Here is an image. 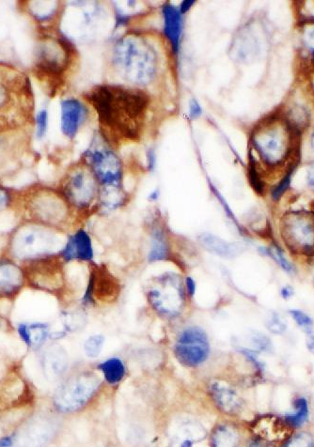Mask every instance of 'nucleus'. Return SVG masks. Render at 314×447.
<instances>
[{
	"label": "nucleus",
	"mask_w": 314,
	"mask_h": 447,
	"mask_svg": "<svg viewBox=\"0 0 314 447\" xmlns=\"http://www.w3.org/2000/svg\"><path fill=\"white\" fill-rule=\"evenodd\" d=\"M31 93L20 73L0 65V131L20 126L31 111Z\"/></svg>",
	"instance_id": "3"
},
{
	"label": "nucleus",
	"mask_w": 314,
	"mask_h": 447,
	"mask_svg": "<svg viewBox=\"0 0 314 447\" xmlns=\"http://www.w3.org/2000/svg\"><path fill=\"white\" fill-rule=\"evenodd\" d=\"M94 255L91 237L85 230L80 229L67 241L59 256L64 262H89L94 259Z\"/></svg>",
	"instance_id": "18"
},
{
	"label": "nucleus",
	"mask_w": 314,
	"mask_h": 447,
	"mask_svg": "<svg viewBox=\"0 0 314 447\" xmlns=\"http://www.w3.org/2000/svg\"><path fill=\"white\" fill-rule=\"evenodd\" d=\"M100 370L104 374L107 383L115 384L120 383L126 375V367L119 358H110L100 365Z\"/></svg>",
	"instance_id": "27"
},
{
	"label": "nucleus",
	"mask_w": 314,
	"mask_h": 447,
	"mask_svg": "<svg viewBox=\"0 0 314 447\" xmlns=\"http://www.w3.org/2000/svg\"><path fill=\"white\" fill-rule=\"evenodd\" d=\"M29 213L38 223L43 226H56L67 218V202L50 191H40L29 202Z\"/></svg>",
	"instance_id": "13"
},
{
	"label": "nucleus",
	"mask_w": 314,
	"mask_h": 447,
	"mask_svg": "<svg viewBox=\"0 0 314 447\" xmlns=\"http://www.w3.org/2000/svg\"><path fill=\"white\" fill-rule=\"evenodd\" d=\"M85 156L87 164L93 170L102 188L121 187L123 165L120 157L100 134L91 142Z\"/></svg>",
	"instance_id": "6"
},
{
	"label": "nucleus",
	"mask_w": 314,
	"mask_h": 447,
	"mask_svg": "<svg viewBox=\"0 0 314 447\" xmlns=\"http://www.w3.org/2000/svg\"><path fill=\"white\" fill-rule=\"evenodd\" d=\"M211 395L218 407L227 414H237L242 408L243 402L239 395L231 387L219 381L211 384Z\"/></svg>",
	"instance_id": "22"
},
{
	"label": "nucleus",
	"mask_w": 314,
	"mask_h": 447,
	"mask_svg": "<svg viewBox=\"0 0 314 447\" xmlns=\"http://www.w3.org/2000/svg\"><path fill=\"white\" fill-rule=\"evenodd\" d=\"M105 338L101 335H91L86 340L84 344V351H85L86 356L89 358H96L99 356L100 352L102 351L103 346H104Z\"/></svg>",
	"instance_id": "29"
},
{
	"label": "nucleus",
	"mask_w": 314,
	"mask_h": 447,
	"mask_svg": "<svg viewBox=\"0 0 314 447\" xmlns=\"http://www.w3.org/2000/svg\"><path fill=\"white\" fill-rule=\"evenodd\" d=\"M87 101L97 114L100 135L113 149L142 137L151 98L139 88L99 85L86 94Z\"/></svg>",
	"instance_id": "1"
},
{
	"label": "nucleus",
	"mask_w": 314,
	"mask_h": 447,
	"mask_svg": "<svg viewBox=\"0 0 314 447\" xmlns=\"http://www.w3.org/2000/svg\"><path fill=\"white\" fill-rule=\"evenodd\" d=\"M293 289L290 288V287H285L281 291V295H283L284 299H289L290 297L293 296Z\"/></svg>",
	"instance_id": "42"
},
{
	"label": "nucleus",
	"mask_w": 314,
	"mask_h": 447,
	"mask_svg": "<svg viewBox=\"0 0 314 447\" xmlns=\"http://www.w3.org/2000/svg\"><path fill=\"white\" fill-rule=\"evenodd\" d=\"M199 242L208 252L224 259H232L245 250V246L242 243L226 242L212 233L200 234Z\"/></svg>",
	"instance_id": "21"
},
{
	"label": "nucleus",
	"mask_w": 314,
	"mask_h": 447,
	"mask_svg": "<svg viewBox=\"0 0 314 447\" xmlns=\"http://www.w3.org/2000/svg\"><path fill=\"white\" fill-rule=\"evenodd\" d=\"M64 324L69 330H75L82 326L83 318L80 314H68L64 316Z\"/></svg>",
	"instance_id": "34"
},
{
	"label": "nucleus",
	"mask_w": 314,
	"mask_h": 447,
	"mask_svg": "<svg viewBox=\"0 0 314 447\" xmlns=\"http://www.w3.org/2000/svg\"><path fill=\"white\" fill-rule=\"evenodd\" d=\"M267 327L270 332L276 335H281L286 331V324H284L283 319L277 314H274V315L268 318Z\"/></svg>",
	"instance_id": "33"
},
{
	"label": "nucleus",
	"mask_w": 314,
	"mask_h": 447,
	"mask_svg": "<svg viewBox=\"0 0 314 447\" xmlns=\"http://www.w3.org/2000/svg\"><path fill=\"white\" fill-rule=\"evenodd\" d=\"M176 358L186 367L194 368L207 361L210 343L207 333L197 326L186 328L175 344Z\"/></svg>",
	"instance_id": "11"
},
{
	"label": "nucleus",
	"mask_w": 314,
	"mask_h": 447,
	"mask_svg": "<svg viewBox=\"0 0 314 447\" xmlns=\"http://www.w3.org/2000/svg\"><path fill=\"white\" fill-rule=\"evenodd\" d=\"M24 272L26 281L29 285L48 292L56 291L61 288L63 275L61 262L59 257L50 255L29 262Z\"/></svg>",
	"instance_id": "12"
},
{
	"label": "nucleus",
	"mask_w": 314,
	"mask_h": 447,
	"mask_svg": "<svg viewBox=\"0 0 314 447\" xmlns=\"http://www.w3.org/2000/svg\"><path fill=\"white\" fill-rule=\"evenodd\" d=\"M283 447H314V438L308 432H301L290 437Z\"/></svg>",
	"instance_id": "31"
},
{
	"label": "nucleus",
	"mask_w": 314,
	"mask_h": 447,
	"mask_svg": "<svg viewBox=\"0 0 314 447\" xmlns=\"http://www.w3.org/2000/svg\"><path fill=\"white\" fill-rule=\"evenodd\" d=\"M18 334L29 347H40L47 340L50 326L40 322L23 324L19 325Z\"/></svg>",
	"instance_id": "23"
},
{
	"label": "nucleus",
	"mask_w": 314,
	"mask_h": 447,
	"mask_svg": "<svg viewBox=\"0 0 314 447\" xmlns=\"http://www.w3.org/2000/svg\"><path fill=\"white\" fill-rule=\"evenodd\" d=\"M99 384V379L94 374H78L59 387L54 397V404L64 413L80 410L93 397Z\"/></svg>",
	"instance_id": "9"
},
{
	"label": "nucleus",
	"mask_w": 314,
	"mask_h": 447,
	"mask_svg": "<svg viewBox=\"0 0 314 447\" xmlns=\"http://www.w3.org/2000/svg\"><path fill=\"white\" fill-rule=\"evenodd\" d=\"M294 132L286 123L265 120L254 129L251 143L264 164L275 166L285 161L293 151Z\"/></svg>",
	"instance_id": "4"
},
{
	"label": "nucleus",
	"mask_w": 314,
	"mask_h": 447,
	"mask_svg": "<svg viewBox=\"0 0 314 447\" xmlns=\"http://www.w3.org/2000/svg\"><path fill=\"white\" fill-rule=\"evenodd\" d=\"M37 135L42 137L45 135L47 128V112L45 110L40 111L37 115Z\"/></svg>",
	"instance_id": "35"
},
{
	"label": "nucleus",
	"mask_w": 314,
	"mask_h": 447,
	"mask_svg": "<svg viewBox=\"0 0 314 447\" xmlns=\"http://www.w3.org/2000/svg\"><path fill=\"white\" fill-rule=\"evenodd\" d=\"M308 340H307V347L308 349V351L311 352H313L314 354V334L308 335Z\"/></svg>",
	"instance_id": "43"
},
{
	"label": "nucleus",
	"mask_w": 314,
	"mask_h": 447,
	"mask_svg": "<svg viewBox=\"0 0 314 447\" xmlns=\"http://www.w3.org/2000/svg\"><path fill=\"white\" fill-rule=\"evenodd\" d=\"M157 197H158V193H157V191H156L151 195L150 199L154 200V199H157Z\"/></svg>",
	"instance_id": "44"
},
{
	"label": "nucleus",
	"mask_w": 314,
	"mask_h": 447,
	"mask_svg": "<svg viewBox=\"0 0 314 447\" xmlns=\"http://www.w3.org/2000/svg\"><path fill=\"white\" fill-rule=\"evenodd\" d=\"M13 444H15V440L12 436H6L0 440V447H13Z\"/></svg>",
	"instance_id": "40"
},
{
	"label": "nucleus",
	"mask_w": 314,
	"mask_h": 447,
	"mask_svg": "<svg viewBox=\"0 0 314 447\" xmlns=\"http://www.w3.org/2000/svg\"><path fill=\"white\" fill-rule=\"evenodd\" d=\"M42 363L47 377L55 380L68 368V354L61 346H50L43 352Z\"/></svg>",
	"instance_id": "20"
},
{
	"label": "nucleus",
	"mask_w": 314,
	"mask_h": 447,
	"mask_svg": "<svg viewBox=\"0 0 314 447\" xmlns=\"http://www.w3.org/2000/svg\"><path fill=\"white\" fill-rule=\"evenodd\" d=\"M251 429L259 440L274 443L285 441L291 437L293 427H290L288 423L281 417L264 416L254 420Z\"/></svg>",
	"instance_id": "15"
},
{
	"label": "nucleus",
	"mask_w": 314,
	"mask_h": 447,
	"mask_svg": "<svg viewBox=\"0 0 314 447\" xmlns=\"http://www.w3.org/2000/svg\"><path fill=\"white\" fill-rule=\"evenodd\" d=\"M195 3H196V1H194V0H186V1L182 2L179 9H180V12L184 15V13L188 12Z\"/></svg>",
	"instance_id": "39"
},
{
	"label": "nucleus",
	"mask_w": 314,
	"mask_h": 447,
	"mask_svg": "<svg viewBox=\"0 0 314 447\" xmlns=\"http://www.w3.org/2000/svg\"><path fill=\"white\" fill-rule=\"evenodd\" d=\"M164 35L172 46L173 53L177 54L180 50L181 37L183 33V13L180 9L172 4H165L163 10Z\"/></svg>",
	"instance_id": "19"
},
{
	"label": "nucleus",
	"mask_w": 314,
	"mask_h": 447,
	"mask_svg": "<svg viewBox=\"0 0 314 447\" xmlns=\"http://www.w3.org/2000/svg\"><path fill=\"white\" fill-rule=\"evenodd\" d=\"M248 447H270V446H268L267 441H264L262 440H259V439H256V440H253V441H251Z\"/></svg>",
	"instance_id": "41"
},
{
	"label": "nucleus",
	"mask_w": 314,
	"mask_h": 447,
	"mask_svg": "<svg viewBox=\"0 0 314 447\" xmlns=\"http://www.w3.org/2000/svg\"><path fill=\"white\" fill-rule=\"evenodd\" d=\"M88 116V108L77 99L61 103V131L65 137L74 138Z\"/></svg>",
	"instance_id": "17"
},
{
	"label": "nucleus",
	"mask_w": 314,
	"mask_h": 447,
	"mask_svg": "<svg viewBox=\"0 0 314 447\" xmlns=\"http://www.w3.org/2000/svg\"><path fill=\"white\" fill-rule=\"evenodd\" d=\"M98 181L86 162L67 173L62 185L65 199L75 207L88 208L99 194Z\"/></svg>",
	"instance_id": "10"
},
{
	"label": "nucleus",
	"mask_w": 314,
	"mask_h": 447,
	"mask_svg": "<svg viewBox=\"0 0 314 447\" xmlns=\"http://www.w3.org/2000/svg\"><path fill=\"white\" fill-rule=\"evenodd\" d=\"M52 230L40 224H26L17 227L10 238L9 250L15 259L31 262L50 256L57 245Z\"/></svg>",
	"instance_id": "5"
},
{
	"label": "nucleus",
	"mask_w": 314,
	"mask_h": 447,
	"mask_svg": "<svg viewBox=\"0 0 314 447\" xmlns=\"http://www.w3.org/2000/svg\"><path fill=\"white\" fill-rule=\"evenodd\" d=\"M147 295L151 308L159 315L172 318L183 310L185 291L182 281L174 273L158 276L151 284Z\"/></svg>",
	"instance_id": "8"
},
{
	"label": "nucleus",
	"mask_w": 314,
	"mask_h": 447,
	"mask_svg": "<svg viewBox=\"0 0 314 447\" xmlns=\"http://www.w3.org/2000/svg\"><path fill=\"white\" fill-rule=\"evenodd\" d=\"M308 417V405L307 400L304 397L297 398L294 402L293 413L286 414L283 417L284 420L290 427L296 429V427H301Z\"/></svg>",
	"instance_id": "28"
},
{
	"label": "nucleus",
	"mask_w": 314,
	"mask_h": 447,
	"mask_svg": "<svg viewBox=\"0 0 314 447\" xmlns=\"http://www.w3.org/2000/svg\"><path fill=\"white\" fill-rule=\"evenodd\" d=\"M25 283L24 269L12 259H0V299H13Z\"/></svg>",
	"instance_id": "16"
},
{
	"label": "nucleus",
	"mask_w": 314,
	"mask_h": 447,
	"mask_svg": "<svg viewBox=\"0 0 314 447\" xmlns=\"http://www.w3.org/2000/svg\"><path fill=\"white\" fill-rule=\"evenodd\" d=\"M186 287L188 294L190 295V296H194L195 292H196V282L194 281V279L192 278H186Z\"/></svg>",
	"instance_id": "38"
},
{
	"label": "nucleus",
	"mask_w": 314,
	"mask_h": 447,
	"mask_svg": "<svg viewBox=\"0 0 314 447\" xmlns=\"http://www.w3.org/2000/svg\"><path fill=\"white\" fill-rule=\"evenodd\" d=\"M267 252L285 272L289 273H294V269L293 265L290 264V262L286 259L285 256H284L283 251H281L280 248H277V246L271 245L269 248H267Z\"/></svg>",
	"instance_id": "30"
},
{
	"label": "nucleus",
	"mask_w": 314,
	"mask_h": 447,
	"mask_svg": "<svg viewBox=\"0 0 314 447\" xmlns=\"http://www.w3.org/2000/svg\"><path fill=\"white\" fill-rule=\"evenodd\" d=\"M239 434L237 430L228 425L216 427L212 438L213 447H237Z\"/></svg>",
	"instance_id": "25"
},
{
	"label": "nucleus",
	"mask_w": 314,
	"mask_h": 447,
	"mask_svg": "<svg viewBox=\"0 0 314 447\" xmlns=\"http://www.w3.org/2000/svg\"><path fill=\"white\" fill-rule=\"evenodd\" d=\"M290 314H291L292 317H293L294 321L297 322V324L301 328L306 334H313V319L307 315V314H305L300 310H291L290 311Z\"/></svg>",
	"instance_id": "32"
},
{
	"label": "nucleus",
	"mask_w": 314,
	"mask_h": 447,
	"mask_svg": "<svg viewBox=\"0 0 314 447\" xmlns=\"http://www.w3.org/2000/svg\"><path fill=\"white\" fill-rule=\"evenodd\" d=\"M189 109H190V118L195 119L199 118L200 114H202V107H200V105L197 104V101L192 100L190 104H189Z\"/></svg>",
	"instance_id": "37"
},
{
	"label": "nucleus",
	"mask_w": 314,
	"mask_h": 447,
	"mask_svg": "<svg viewBox=\"0 0 314 447\" xmlns=\"http://www.w3.org/2000/svg\"><path fill=\"white\" fill-rule=\"evenodd\" d=\"M71 61L70 47L64 40L47 39L43 40L38 54L37 67L40 72L51 77H61Z\"/></svg>",
	"instance_id": "14"
},
{
	"label": "nucleus",
	"mask_w": 314,
	"mask_h": 447,
	"mask_svg": "<svg viewBox=\"0 0 314 447\" xmlns=\"http://www.w3.org/2000/svg\"><path fill=\"white\" fill-rule=\"evenodd\" d=\"M169 243L165 236L163 230L154 229L151 236V248L149 253V262L163 261L169 256Z\"/></svg>",
	"instance_id": "26"
},
{
	"label": "nucleus",
	"mask_w": 314,
	"mask_h": 447,
	"mask_svg": "<svg viewBox=\"0 0 314 447\" xmlns=\"http://www.w3.org/2000/svg\"><path fill=\"white\" fill-rule=\"evenodd\" d=\"M281 235L287 248L301 256H314V215L292 211L281 218Z\"/></svg>",
	"instance_id": "7"
},
{
	"label": "nucleus",
	"mask_w": 314,
	"mask_h": 447,
	"mask_svg": "<svg viewBox=\"0 0 314 447\" xmlns=\"http://www.w3.org/2000/svg\"><path fill=\"white\" fill-rule=\"evenodd\" d=\"M10 196L7 190L0 187V211H4L9 206Z\"/></svg>",
	"instance_id": "36"
},
{
	"label": "nucleus",
	"mask_w": 314,
	"mask_h": 447,
	"mask_svg": "<svg viewBox=\"0 0 314 447\" xmlns=\"http://www.w3.org/2000/svg\"><path fill=\"white\" fill-rule=\"evenodd\" d=\"M111 62L119 77L132 85L153 83L158 70V55L142 35L128 33L115 43Z\"/></svg>",
	"instance_id": "2"
},
{
	"label": "nucleus",
	"mask_w": 314,
	"mask_h": 447,
	"mask_svg": "<svg viewBox=\"0 0 314 447\" xmlns=\"http://www.w3.org/2000/svg\"><path fill=\"white\" fill-rule=\"evenodd\" d=\"M205 432L200 425L185 424L176 432L172 440V447H192L204 437Z\"/></svg>",
	"instance_id": "24"
}]
</instances>
